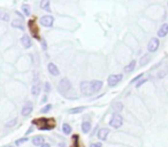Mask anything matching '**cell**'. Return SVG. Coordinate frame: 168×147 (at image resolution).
Segmentation results:
<instances>
[{"mask_svg":"<svg viewBox=\"0 0 168 147\" xmlns=\"http://www.w3.org/2000/svg\"><path fill=\"white\" fill-rule=\"evenodd\" d=\"M32 125H36L38 130L42 131H51L55 128L56 121L54 118H46V117H40V118H35L32 120Z\"/></svg>","mask_w":168,"mask_h":147,"instance_id":"obj_1","label":"cell"},{"mask_svg":"<svg viewBox=\"0 0 168 147\" xmlns=\"http://www.w3.org/2000/svg\"><path fill=\"white\" fill-rule=\"evenodd\" d=\"M71 89H73V86H71V83L68 78L63 77L62 80H60V82L58 84V90L62 96H67L71 91Z\"/></svg>","mask_w":168,"mask_h":147,"instance_id":"obj_2","label":"cell"},{"mask_svg":"<svg viewBox=\"0 0 168 147\" xmlns=\"http://www.w3.org/2000/svg\"><path fill=\"white\" fill-rule=\"evenodd\" d=\"M28 27H29V31H30L31 36H32L35 39L40 40L39 29H38V27H37V23H36V20H35V19H31V20L28 22Z\"/></svg>","mask_w":168,"mask_h":147,"instance_id":"obj_3","label":"cell"},{"mask_svg":"<svg viewBox=\"0 0 168 147\" xmlns=\"http://www.w3.org/2000/svg\"><path fill=\"white\" fill-rule=\"evenodd\" d=\"M122 124H123V117L120 114H118V113L113 114L112 115V118L110 121V125L113 129H119V128L122 126Z\"/></svg>","mask_w":168,"mask_h":147,"instance_id":"obj_4","label":"cell"},{"mask_svg":"<svg viewBox=\"0 0 168 147\" xmlns=\"http://www.w3.org/2000/svg\"><path fill=\"white\" fill-rule=\"evenodd\" d=\"M122 80H123V75H122V74H113V75L108 76L107 83H108V85H110L111 88H114V86H116Z\"/></svg>","mask_w":168,"mask_h":147,"instance_id":"obj_5","label":"cell"},{"mask_svg":"<svg viewBox=\"0 0 168 147\" xmlns=\"http://www.w3.org/2000/svg\"><path fill=\"white\" fill-rule=\"evenodd\" d=\"M159 46H160L159 38H157V37H152V38L150 39L149 44H147V51H149L150 53H154V52L158 51Z\"/></svg>","mask_w":168,"mask_h":147,"instance_id":"obj_6","label":"cell"},{"mask_svg":"<svg viewBox=\"0 0 168 147\" xmlns=\"http://www.w3.org/2000/svg\"><path fill=\"white\" fill-rule=\"evenodd\" d=\"M39 22L45 28H52L53 24H54V17L52 15H44V16L40 17Z\"/></svg>","mask_w":168,"mask_h":147,"instance_id":"obj_7","label":"cell"},{"mask_svg":"<svg viewBox=\"0 0 168 147\" xmlns=\"http://www.w3.org/2000/svg\"><path fill=\"white\" fill-rule=\"evenodd\" d=\"M79 89H81V92L83 96H85V97H90L92 96V91L90 89V82H87V81H83L79 85Z\"/></svg>","mask_w":168,"mask_h":147,"instance_id":"obj_8","label":"cell"},{"mask_svg":"<svg viewBox=\"0 0 168 147\" xmlns=\"http://www.w3.org/2000/svg\"><path fill=\"white\" fill-rule=\"evenodd\" d=\"M32 110H34V105H32V102H31V101H27V102L24 104V106L22 107L21 115L24 116V117H27V116H29V115L32 113Z\"/></svg>","mask_w":168,"mask_h":147,"instance_id":"obj_9","label":"cell"},{"mask_svg":"<svg viewBox=\"0 0 168 147\" xmlns=\"http://www.w3.org/2000/svg\"><path fill=\"white\" fill-rule=\"evenodd\" d=\"M103 82L101 81H98V80H93L90 82V89L92 91V93H96V92H99L103 88Z\"/></svg>","mask_w":168,"mask_h":147,"instance_id":"obj_10","label":"cell"},{"mask_svg":"<svg viewBox=\"0 0 168 147\" xmlns=\"http://www.w3.org/2000/svg\"><path fill=\"white\" fill-rule=\"evenodd\" d=\"M47 70H48V72L51 74L52 76H58V75H60L59 68H58L56 64H54L53 62H50V63L47 64Z\"/></svg>","mask_w":168,"mask_h":147,"instance_id":"obj_11","label":"cell"},{"mask_svg":"<svg viewBox=\"0 0 168 147\" xmlns=\"http://www.w3.org/2000/svg\"><path fill=\"white\" fill-rule=\"evenodd\" d=\"M108 134H110V129H108V128H103V129H99L97 136H98V138H99L100 140L105 141V140L107 139Z\"/></svg>","mask_w":168,"mask_h":147,"instance_id":"obj_12","label":"cell"},{"mask_svg":"<svg viewBox=\"0 0 168 147\" xmlns=\"http://www.w3.org/2000/svg\"><path fill=\"white\" fill-rule=\"evenodd\" d=\"M158 37L162 38V37H166L168 35V24L167 23H163L159 29H158V32H157Z\"/></svg>","mask_w":168,"mask_h":147,"instance_id":"obj_13","label":"cell"},{"mask_svg":"<svg viewBox=\"0 0 168 147\" xmlns=\"http://www.w3.org/2000/svg\"><path fill=\"white\" fill-rule=\"evenodd\" d=\"M21 43H22V45H23L24 48H30V47L32 46V41H31V39H30V37H29L28 35L22 36V38H21Z\"/></svg>","mask_w":168,"mask_h":147,"instance_id":"obj_14","label":"cell"},{"mask_svg":"<svg viewBox=\"0 0 168 147\" xmlns=\"http://www.w3.org/2000/svg\"><path fill=\"white\" fill-rule=\"evenodd\" d=\"M81 128H82L83 133H89V132H90V130L92 129V124H91V122H90V121H83V123H82Z\"/></svg>","mask_w":168,"mask_h":147,"instance_id":"obj_15","label":"cell"},{"mask_svg":"<svg viewBox=\"0 0 168 147\" xmlns=\"http://www.w3.org/2000/svg\"><path fill=\"white\" fill-rule=\"evenodd\" d=\"M136 60H132V61H130L126 67H124V72L126 74H130V72H132L134 70H135V68H136Z\"/></svg>","mask_w":168,"mask_h":147,"instance_id":"obj_16","label":"cell"},{"mask_svg":"<svg viewBox=\"0 0 168 147\" xmlns=\"http://www.w3.org/2000/svg\"><path fill=\"white\" fill-rule=\"evenodd\" d=\"M40 90H42L40 83H39V82H38V83H35V84L32 85V88H31V94H32L34 97H37V96L40 93Z\"/></svg>","mask_w":168,"mask_h":147,"instance_id":"obj_17","label":"cell"},{"mask_svg":"<svg viewBox=\"0 0 168 147\" xmlns=\"http://www.w3.org/2000/svg\"><path fill=\"white\" fill-rule=\"evenodd\" d=\"M12 27H13V28H15V29H21V30H24L23 22H22V20H20V19L12 21Z\"/></svg>","mask_w":168,"mask_h":147,"instance_id":"obj_18","label":"cell"},{"mask_svg":"<svg viewBox=\"0 0 168 147\" xmlns=\"http://www.w3.org/2000/svg\"><path fill=\"white\" fill-rule=\"evenodd\" d=\"M32 144L35 146H42L44 144V137L43 136H36L32 138Z\"/></svg>","mask_w":168,"mask_h":147,"instance_id":"obj_19","label":"cell"},{"mask_svg":"<svg viewBox=\"0 0 168 147\" xmlns=\"http://www.w3.org/2000/svg\"><path fill=\"white\" fill-rule=\"evenodd\" d=\"M84 109H85V106H78V107L70 108V109L68 110V113L71 114V115H74V114H79V113H82Z\"/></svg>","mask_w":168,"mask_h":147,"instance_id":"obj_20","label":"cell"},{"mask_svg":"<svg viewBox=\"0 0 168 147\" xmlns=\"http://www.w3.org/2000/svg\"><path fill=\"white\" fill-rule=\"evenodd\" d=\"M51 3H50V0H43V1L40 3V8L42 9H44V11H46V12H51Z\"/></svg>","mask_w":168,"mask_h":147,"instance_id":"obj_21","label":"cell"},{"mask_svg":"<svg viewBox=\"0 0 168 147\" xmlns=\"http://www.w3.org/2000/svg\"><path fill=\"white\" fill-rule=\"evenodd\" d=\"M150 60H151V56H150L149 54H144V55L139 59V63H140V65H146V64L150 62Z\"/></svg>","mask_w":168,"mask_h":147,"instance_id":"obj_22","label":"cell"},{"mask_svg":"<svg viewBox=\"0 0 168 147\" xmlns=\"http://www.w3.org/2000/svg\"><path fill=\"white\" fill-rule=\"evenodd\" d=\"M112 108H113V110H115V112H121V110L123 109V104H122L121 101H116V102H114V104L112 105Z\"/></svg>","mask_w":168,"mask_h":147,"instance_id":"obj_23","label":"cell"},{"mask_svg":"<svg viewBox=\"0 0 168 147\" xmlns=\"http://www.w3.org/2000/svg\"><path fill=\"white\" fill-rule=\"evenodd\" d=\"M71 131H73V129H71V126L68 124V123H63L62 124V132L65 133V134H70L71 133Z\"/></svg>","mask_w":168,"mask_h":147,"instance_id":"obj_24","label":"cell"},{"mask_svg":"<svg viewBox=\"0 0 168 147\" xmlns=\"http://www.w3.org/2000/svg\"><path fill=\"white\" fill-rule=\"evenodd\" d=\"M21 8H22V12L24 13V15H27V16H29V15H30L31 11H30V6H29L28 4H23Z\"/></svg>","mask_w":168,"mask_h":147,"instance_id":"obj_25","label":"cell"},{"mask_svg":"<svg viewBox=\"0 0 168 147\" xmlns=\"http://www.w3.org/2000/svg\"><path fill=\"white\" fill-rule=\"evenodd\" d=\"M0 20H1V21H5V22H8V21H9V14L6 13V12L0 11Z\"/></svg>","mask_w":168,"mask_h":147,"instance_id":"obj_26","label":"cell"},{"mask_svg":"<svg viewBox=\"0 0 168 147\" xmlns=\"http://www.w3.org/2000/svg\"><path fill=\"white\" fill-rule=\"evenodd\" d=\"M16 123H17V118L15 117V118H13V120L8 121V122L5 124V126H6V128H13L14 125H16Z\"/></svg>","mask_w":168,"mask_h":147,"instance_id":"obj_27","label":"cell"},{"mask_svg":"<svg viewBox=\"0 0 168 147\" xmlns=\"http://www.w3.org/2000/svg\"><path fill=\"white\" fill-rule=\"evenodd\" d=\"M51 109H52V105L48 104V105H46L45 107H43V108L40 109V113H42V114H46V113H48Z\"/></svg>","mask_w":168,"mask_h":147,"instance_id":"obj_28","label":"cell"},{"mask_svg":"<svg viewBox=\"0 0 168 147\" xmlns=\"http://www.w3.org/2000/svg\"><path fill=\"white\" fill-rule=\"evenodd\" d=\"M28 139H29V138H27V137H23V138H21V139H17V140L15 141V145H16V146H20V145H22V144L27 142V141H28Z\"/></svg>","mask_w":168,"mask_h":147,"instance_id":"obj_29","label":"cell"},{"mask_svg":"<svg viewBox=\"0 0 168 147\" xmlns=\"http://www.w3.org/2000/svg\"><path fill=\"white\" fill-rule=\"evenodd\" d=\"M147 82V78H142V80H139L137 83H136V89H139L142 85H144L145 83Z\"/></svg>","mask_w":168,"mask_h":147,"instance_id":"obj_30","label":"cell"},{"mask_svg":"<svg viewBox=\"0 0 168 147\" xmlns=\"http://www.w3.org/2000/svg\"><path fill=\"white\" fill-rule=\"evenodd\" d=\"M51 90H52L51 84H50L48 82H46V83H45V85H44V91L46 92V94H48V93L51 92Z\"/></svg>","mask_w":168,"mask_h":147,"instance_id":"obj_31","label":"cell"},{"mask_svg":"<svg viewBox=\"0 0 168 147\" xmlns=\"http://www.w3.org/2000/svg\"><path fill=\"white\" fill-rule=\"evenodd\" d=\"M143 76H144V74H139V75H137L136 77H134V78L131 80V82H130V83H136V82H138L139 80H142V78H143Z\"/></svg>","mask_w":168,"mask_h":147,"instance_id":"obj_32","label":"cell"},{"mask_svg":"<svg viewBox=\"0 0 168 147\" xmlns=\"http://www.w3.org/2000/svg\"><path fill=\"white\" fill-rule=\"evenodd\" d=\"M157 76H158V78H162V77H165V76H166V71L162 70V71L158 72V75H157Z\"/></svg>","mask_w":168,"mask_h":147,"instance_id":"obj_33","label":"cell"},{"mask_svg":"<svg viewBox=\"0 0 168 147\" xmlns=\"http://www.w3.org/2000/svg\"><path fill=\"white\" fill-rule=\"evenodd\" d=\"M90 147H103V145H101V142H93L90 145Z\"/></svg>","mask_w":168,"mask_h":147,"instance_id":"obj_34","label":"cell"},{"mask_svg":"<svg viewBox=\"0 0 168 147\" xmlns=\"http://www.w3.org/2000/svg\"><path fill=\"white\" fill-rule=\"evenodd\" d=\"M47 99H48V94H45V96L43 97V99H42V102H43V104H45Z\"/></svg>","mask_w":168,"mask_h":147,"instance_id":"obj_35","label":"cell"},{"mask_svg":"<svg viewBox=\"0 0 168 147\" xmlns=\"http://www.w3.org/2000/svg\"><path fill=\"white\" fill-rule=\"evenodd\" d=\"M42 45H43V49H46V43L44 39H42Z\"/></svg>","mask_w":168,"mask_h":147,"instance_id":"obj_36","label":"cell"},{"mask_svg":"<svg viewBox=\"0 0 168 147\" xmlns=\"http://www.w3.org/2000/svg\"><path fill=\"white\" fill-rule=\"evenodd\" d=\"M32 131H34V128H32V126H31V128H29V130H28V131H27V133H26V134H29V133H31V132H32Z\"/></svg>","mask_w":168,"mask_h":147,"instance_id":"obj_37","label":"cell"},{"mask_svg":"<svg viewBox=\"0 0 168 147\" xmlns=\"http://www.w3.org/2000/svg\"><path fill=\"white\" fill-rule=\"evenodd\" d=\"M40 147H51V145H50V144H47V142H44Z\"/></svg>","mask_w":168,"mask_h":147,"instance_id":"obj_38","label":"cell"},{"mask_svg":"<svg viewBox=\"0 0 168 147\" xmlns=\"http://www.w3.org/2000/svg\"><path fill=\"white\" fill-rule=\"evenodd\" d=\"M4 147H13V146H12V145H11V144H9V145H5V146H4Z\"/></svg>","mask_w":168,"mask_h":147,"instance_id":"obj_39","label":"cell"}]
</instances>
